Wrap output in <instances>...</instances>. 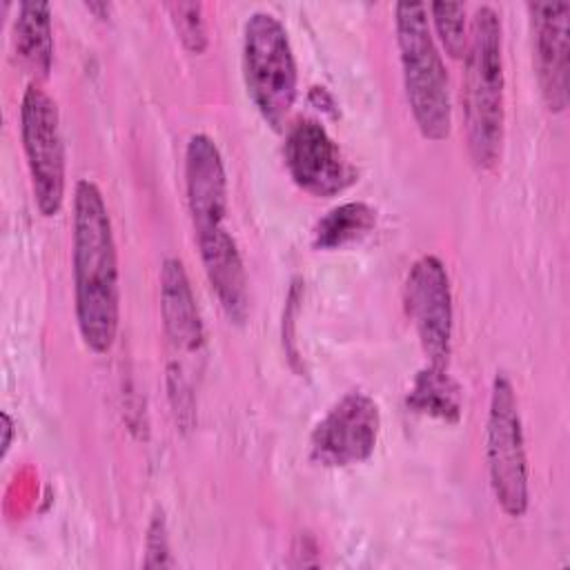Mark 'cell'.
Here are the masks:
<instances>
[{"label": "cell", "instance_id": "obj_1", "mask_svg": "<svg viewBox=\"0 0 570 570\" xmlns=\"http://www.w3.org/2000/svg\"><path fill=\"white\" fill-rule=\"evenodd\" d=\"M185 191L207 281L225 316L240 325L249 312L247 272L227 227V174L218 145L191 134L185 147Z\"/></svg>", "mask_w": 570, "mask_h": 570}, {"label": "cell", "instance_id": "obj_16", "mask_svg": "<svg viewBox=\"0 0 570 570\" xmlns=\"http://www.w3.org/2000/svg\"><path fill=\"white\" fill-rule=\"evenodd\" d=\"M441 47L452 58H463L468 47V20L463 2H432L428 7Z\"/></svg>", "mask_w": 570, "mask_h": 570}, {"label": "cell", "instance_id": "obj_17", "mask_svg": "<svg viewBox=\"0 0 570 570\" xmlns=\"http://www.w3.org/2000/svg\"><path fill=\"white\" fill-rule=\"evenodd\" d=\"M169 20L185 45L191 53H203L207 47V27H205V16H203V4L200 2H169L167 7Z\"/></svg>", "mask_w": 570, "mask_h": 570}, {"label": "cell", "instance_id": "obj_3", "mask_svg": "<svg viewBox=\"0 0 570 570\" xmlns=\"http://www.w3.org/2000/svg\"><path fill=\"white\" fill-rule=\"evenodd\" d=\"M463 120L468 154L479 169L501 158L505 125L503 31L494 7L479 4L468 29L463 53Z\"/></svg>", "mask_w": 570, "mask_h": 570}, {"label": "cell", "instance_id": "obj_13", "mask_svg": "<svg viewBox=\"0 0 570 570\" xmlns=\"http://www.w3.org/2000/svg\"><path fill=\"white\" fill-rule=\"evenodd\" d=\"M13 49L36 78H47L53 62V31L49 2H20L13 20Z\"/></svg>", "mask_w": 570, "mask_h": 570}, {"label": "cell", "instance_id": "obj_6", "mask_svg": "<svg viewBox=\"0 0 570 570\" xmlns=\"http://www.w3.org/2000/svg\"><path fill=\"white\" fill-rule=\"evenodd\" d=\"M485 463L492 494L508 517H523L530 501L528 456L519 403L510 376L499 370L490 387Z\"/></svg>", "mask_w": 570, "mask_h": 570}, {"label": "cell", "instance_id": "obj_20", "mask_svg": "<svg viewBox=\"0 0 570 570\" xmlns=\"http://www.w3.org/2000/svg\"><path fill=\"white\" fill-rule=\"evenodd\" d=\"M89 11H94V13H98L100 18H107L109 16V9H111V4H107V2H87L85 4Z\"/></svg>", "mask_w": 570, "mask_h": 570}, {"label": "cell", "instance_id": "obj_14", "mask_svg": "<svg viewBox=\"0 0 570 570\" xmlns=\"http://www.w3.org/2000/svg\"><path fill=\"white\" fill-rule=\"evenodd\" d=\"M407 407L416 414L432 416L445 423H459L461 419V387L448 374V367H423L407 392Z\"/></svg>", "mask_w": 570, "mask_h": 570}, {"label": "cell", "instance_id": "obj_15", "mask_svg": "<svg viewBox=\"0 0 570 570\" xmlns=\"http://www.w3.org/2000/svg\"><path fill=\"white\" fill-rule=\"evenodd\" d=\"M374 223L376 212L367 203L352 200L336 205L316 223L312 245L316 249H336L350 245L370 234Z\"/></svg>", "mask_w": 570, "mask_h": 570}, {"label": "cell", "instance_id": "obj_12", "mask_svg": "<svg viewBox=\"0 0 570 570\" xmlns=\"http://www.w3.org/2000/svg\"><path fill=\"white\" fill-rule=\"evenodd\" d=\"M160 316L165 334L176 350L196 352L203 345L205 332L189 276L185 265L171 256L160 267Z\"/></svg>", "mask_w": 570, "mask_h": 570}, {"label": "cell", "instance_id": "obj_7", "mask_svg": "<svg viewBox=\"0 0 570 570\" xmlns=\"http://www.w3.org/2000/svg\"><path fill=\"white\" fill-rule=\"evenodd\" d=\"M20 138L36 207L47 218L56 216L67 187L65 140L58 105L38 82H29L20 100Z\"/></svg>", "mask_w": 570, "mask_h": 570}, {"label": "cell", "instance_id": "obj_19", "mask_svg": "<svg viewBox=\"0 0 570 570\" xmlns=\"http://www.w3.org/2000/svg\"><path fill=\"white\" fill-rule=\"evenodd\" d=\"M0 421H2V452L0 454L4 459L9 448H11V441H13V419L9 416V412H2Z\"/></svg>", "mask_w": 570, "mask_h": 570}, {"label": "cell", "instance_id": "obj_5", "mask_svg": "<svg viewBox=\"0 0 570 570\" xmlns=\"http://www.w3.org/2000/svg\"><path fill=\"white\" fill-rule=\"evenodd\" d=\"M243 80L261 118L283 131L296 102L298 71L283 22L269 11H254L243 27Z\"/></svg>", "mask_w": 570, "mask_h": 570}, {"label": "cell", "instance_id": "obj_2", "mask_svg": "<svg viewBox=\"0 0 570 570\" xmlns=\"http://www.w3.org/2000/svg\"><path fill=\"white\" fill-rule=\"evenodd\" d=\"M71 265L80 338L94 354H107L120 323L118 254L102 191L89 178L73 185Z\"/></svg>", "mask_w": 570, "mask_h": 570}, {"label": "cell", "instance_id": "obj_4", "mask_svg": "<svg viewBox=\"0 0 570 570\" xmlns=\"http://www.w3.org/2000/svg\"><path fill=\"white\" fill-rule=\"evenodd\" d=\"M394 29L405 98L416 129L428 140H445L452 129L450 80L423 2H399Z\"/></svg>", "mask_w": 570, "mask_h": 570}, {"label": "cell", "instance_id": "obj_10", "mask_svg": "<svg viewBox=\"0 0 570 570\" xmlns=\"http://www.w3.org/2000/svg\"><path fill=\"white\" fill-rule=\"evenodd\" d=\"M283 156L289 178L312 196H336L356 180L354 167L316 120H298L287 129Z\"/></svg>", "mask_w": 570, "mask_h": 570}, {"label": "cell", "instance_id": "obj_18", "mask_svg": "<svg viewBox=\"0 0 570 570\" xmlns=\"http://www.w3.org/2000/svg\"><path fill=\"white\" fill-rule=\"evenodd\" d=\"M147 568H158V566H174L171 559V548H169V537H167V521L163 510L156 512L147 525L145 534V561Z\"/></svg>", "mask_w": 570, "mask_h": 570}, {"label": "cell", "instance_id": "obj_8", "mask_svg": "<svg viewBox=\"0 0 570 570\" xmlns=\"http://www.w3.org/2000/svg\"><path fill=\"white\" fill-rule=\"evenodd\" d=\"M405 312L416 330L428 365L448 367L452 354V289L443 261L434 254L419 256L403 285Z\"/></svg>", "mask_w": 570, "mask_h": 570}, {"label": "cell", "instance_id": "obj_9", "mask_svg": "<svg viewBox=\"0 0 570 570\" xmlns=\"http://www.w3.org/2000/svg\"><path fill=\"white\" fill-rule=\"evenodd\" d=\"M381 432V410L365 392H347L316 423L309 436L312 459L345 468L370 459Z\"/></svg>", "mask_w": 570, "mask_h": 570}, {"label": "cell", "instance_id": "obj_11", "mask_svg": "<svg viewBox=\"0 0 570 570\" xmlns=\"http://www.w3.org/2000/svg\"><path fill=\"white\" fill-rule=\"evenodd\" d=\"M532 60L541 98L550 111L568 105V16L570 2H528Z\"/></svg>", "mask_w": 570, "mask_h": 570}]
</instances>
